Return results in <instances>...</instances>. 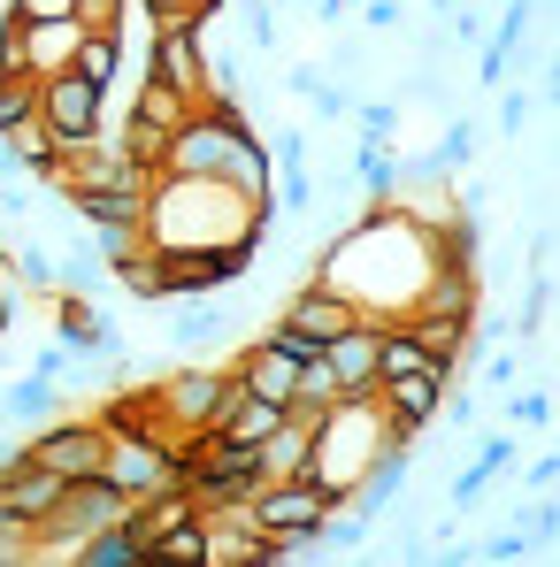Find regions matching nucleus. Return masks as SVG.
Listing matches in <instances>:
<instances>
[{
  "label": "nucleus",
  "mask_w": 560,
  "mask_h": 567,
  "mask_svg": "<svg viewBox=\"0 0 560 567\" xmlns=\"http://www.w3.org/2000/svg\"><path fill=\"white\" fill-rule=\"evenodd\" d=\"M430 269H438V238L415 215H399L391 199H369L307 261V277L330 284L338 299H354L362 322H407L415 299H422V284H430Z\"/></svg>",
  "instance_id": "nucleus-1"
},
{
  "label": "nucleus",
  "mask_w": 560,
  "mask_h": 567,
  "mask_svg": "<svg viewBox=\"0 0 560 567\" xmlns=\"http://www.w3.org/2000/svg\"><path fill=\"white\" fill-rule=\"evenodd\" d=\"M139 230L154 254H192V246H223L238 230H269V199H246L223 177H154Z\"/></svg>",
  "instance_id": "nucleus-2"
},
{
  "label": "nucleus",
  "mask_w": 560,
  "mask_h": 567,
  "mask_svg": "<svg viewBox=\"0 0 560 567\" xmlns=\"http://www.w3.org/2000/svg\"><path fill=\"white\" fill-rule=\"evenodd\" d=\"M391 437H422V430H399V422L376 406V391H369V399H330V406H323V422H315V461H307V483H323L330 498H346V491L362 483V468H369Z\"/></svg>",
  "instance_id": "nucleus-3"
},
{
  "label": "nucleus",
  "mask_w": 560,
  "mask_h": 567,
  "mask_svg": "<svg viewBox=\"0 0 560 567\" xmlns=\"http://www.w3.org/2000/svg\"><path fill=\"white\" fill-rule=\"evenodd\" d=\"M31 115H39L62 146H85V138H100V123H108V93L85 85L78 70H54V78L31 85Z\"/></svg>",
  "instance_id": "nucleus-4"
},
{
  "label": "nucleus",
  "mask_w": 560,
  "mask_h": 567,
  "mask_svg": "<svg viewBox=\"0 0 560 567\" xmlns=\"http://www.w3.org/2000/svg\"><path fill=\"white\" fill-rule=\"evenodd\" d=\"M323 506H330V491L307 483V475H284V483H254L246 491V522L262 537H315L323 529Z\"/></svg>",
  "instance_id": "nucleus-5"
},
{
  "label": "nucleus",
  "mask_w": 560,
  "mask_h": 567,
  "mask_svg": "<svg viewBox=\"0 0 560 567\" xmlns=\"http://www.w3.org/2000/svg\"><path fill=\"white\" fill-rule=\"evenodd\" d=\"M23 453L39 461V468H54L62 483H78V475H100V453H108V430H100V414H85V422H39L31 437H23Z\"/></svg>",
  "instance_id": "nucleus-6"
},
{
  "label": "nucleus",
  "mask_w": 560,
  "mask_h": 567,
  "mask_svg": "<svg viewBox=\"0 0 560 567\" xmlns=\"http://www.w3.org/2000/svg\"><path fill=\"white\" fill-rule=\"evenodd\" d=\"M146 78L177 85V93H207V23H162L154 31V54H146Z\"/></svg>",
  "instance_id": "nucleus-7"
},
{
  "label": "nucleus",
  "mask_w": 560,
  "mask_h": 567,
  "mask_svg": "<svg viewBox=\"0 0 560 567\" xmlns=\"http://www.w3.org/2000/svg\"><path fill=\"white\" fill-rule=\"evenodd\" d=\"M346 322H362V315H354V299H338L330 284H315V277L292 284V291H284V307H277V330H292V338H315V346H330Z\"/></svg>",
  "instance_id": "nucleus-8"
},
{
  "label": "nucleus",
  "mask_w": 560,
  "mask_h": 567,
  "mask_svg": "<svg viewBox=\"0 0 560 567\" xmlns=\"http://www.w3.org/2000/svg\"><path fill=\"white\" fill-rule=\"evenodd\" d=\"M299 369H307V361H299L292 346H277L269 330H262L254 346H238V361H231L238 391H262V399H277V406L292 399V391H299Z\"/></svg>",
  "instance_id": "nucleus-9"
},
{
  "label": "nucleus",
  "mask_w": 560,
  "mask_h": 567,
  "mask_svg": "<svg viewBox=\"0 0 560 567\" xmlns=\"http://www.w3.org/2000/svg\"><path fill=\"white\" fill-rule=\"evenodd\" d=\"M323 369L338 383V399H369L376 391V322H346V330L323 346Z\"/></svg>",
  "instance_id": "nucleus-10"
},
{
  "label": "nucleus",
  "mask_w": 560,
  "mask_h": 567,
  "mask_svg": "<svg viewBox=\"0 0 560 567\" xmlns=\"http://www.w3.org/2000/svg\"><path fill=\"white\" fill-rule=\"evenodd\" d=\"M223 391H231V369H177V377L154 383V399L170 406V422H177V430H200V422L223 406Z\"/></svg>",
  "instance_id": "nucleus-11"
},
{
  "label": "nucleus",
  "mask_w": 560,
  "mask_h": 567,
  "mask_svg": "<svg viewBox=\"0 0 560 567\" xmlns=\"http://www.w3.org/2000/svg\"><path fill=\"white\" fill-rule=\"evenodd\" d=\"M54 406H62V377H39V369H31L23 383H0V414L23 422V430H39Z\"/></svg>",
  "instance_id": "nucleus-12"
},
{
  "label": "nucleus",
  "mask_w": 560,
  "mask_h": 567,
  "mask_svg": "<svg viewBox=\"0 0 560 567\" xmlns=\"http://www.w3.org/2000/svg\"><path fill=\"white\" fill-rule=\"evenodd\" d=\"M70 70H78L85 85H100V93H115V78H123V23H115V31H85L78 54H70Z\"/></svg>",
  "instance_id": "nucleus-13"
},
{
  "label": "nucleus",
  "mask_w": 560,
  "mask_h": 567,
  "mask_svg": "<svg viewBox=\"0 0 560 567\" xmlns=\"http://www.w3.org/2000/svg\"><path fill=\"white\" fill-rule=\"evenodd\" d=\"M139 553H146L139 529H131V522H108V529H93L70 560H78V567H139Z\"/></svg>",
  "instance_id": "nucleus-14"
},
{
  "label": "nucleus",
  "mask_w": 560,
  "mask_h": 567,
  "mask_svg": "<svg viewBox=\"0 0 560 567\" xmlns=\"http://www.w3.org/2000/svg\"><path fill=\"white\" fill-rule=\"evenodd\" d=\"M231 307H185V315H170V353H200V346H215V338H231Z\"/></svg>",
  "instance_id": "nucleus-15"
},
{
  "label": "nucleus",
  "mask_w": 560,
  "mask_h": 567,
  "mask_svg": "<svg viewBox=\"0 0 560 567\" xmlns=\"http://www.w3.org/2000/svg\"><path fill=\"white\" fill-rule=\"evenodd\" d=\"M346 177L362 185V199H391V185H399V154H391V146H369V138H362V146L346 154Z\"/></svg>",
  "instance_id": "nucleus-16"
},
{
  "label": "nucleus",
  "mask_w": 560,
  "mask_h": 567,
  "mask_svg": "<svg viewBox=\"0 0 560 567\" xmlns=\"http://www.w3.org/2000/svg\"><path fill=\"white\" fill-rule=\"evenodd\" d=\"M100 284H108V261H100L93 238H85L78 254H62V261H54V291H85V299H93Z\"/></svg>",
  "instance_id": "nucleus-17"
},
{
  "label": "nucleus",
  "mask_w": 560,
  "mask_h": 567,
  "mask_svg": "<svg viewBox=\"0 0 560 567\" xmlns=\"http://www.w3.org/2000/svg\"><path fill=\"white\" fill-rule=\"evenodd\" d=\"M346 115H354V131H362L369 146H391V138H399V100H391V93H376V100L354 93V107H346Z\"/></svg>",
  "instance_id": "nucleus-18"
},
{
  "label": "nucleus",
  "mask_w": 560,
  "mask_h": 567,
  "mask_svg": "<svg viewBox=\"0 0 560 567\" xmlns=\"http://www.w3.org/2000/svg\"><path fill=\"white\" fill-rule=\"evenodd\" d=\"M0 254H8L16 291H54V254H39V246H0Z\"/></svg>",
  "instance_id": "nucleus-19"
},
{
  "label": "nucleus",
  "mask_w": 560,
  "mask_h": 567,
  "mask_svg": "<svg viewBox=\"0 0 560 567\" xmlns=\"http://www.w3.org/2000/svg\"><path fill=\"white\" fill-rule=\"evenodd\" d=\"M146 16H154V31L162 23H215L223 0H146Z\"/></svg>",
  "instance_id": "nucleus-20"
},
{
  "label": "nucleus",
  "mask_w": 560,
  "mask_h": 567,
  "mask_svg": "<svg viewBox=\"0 0 560 567\" xmlns=\"http://www.w3.org/2000/svg\"><path fill=\"white\" fill-rule=\"evenodd\" d=\"M553 529H560V514H553V491H538V498H530V506H522V537H530V545H546V553H553Z\"/></svg>",
  "instance_id": "nucleus-21"
},
{
  "label": "nucleus",
  "mask_w": 560,
  "mask_h": 567,
  "mask_svg": "<svg viewBox=\"0 0 560 567\" xmlns=\"http://www.w3.org/2000/svg\"><path fill=\"white\" fill-rule=\"evenodd\" d=\"M31 115V78H0V131H16Z\"/></svg>",
  "instance_id": "nucleus-22"
},
{
  "label": "nucleus",
  "mask_w": 560,
  "mask_h": 567,
  "mask_svg": "<svg viewBox=\"0 0 560 567\" xmlns=\"http://www.w3.org/2000/svg\"><path fill=\"white\" fill-rule=\"evenodd\" d=\"M70 16H78L85 31H115V23H123V0H70Z\"/></svg>",
  "instance_id": "nucleus-23"
},
{
  "label": "nucleus",
  "mask_w": 560,
  "mask_h": 567,
  "mask_svg": "<svg viewBox=\"0 0 560 567\" xmlns=\"http://www.w3.org/2000/svg\"><path fill=\"white\" fill-rule=\"evenodd\" d=\"M507 422H546V430H553V391H522V399H507Z\"/></svg>",
  "instance_id": "nucleus-24"
},
{
  "label": "nucleus",
  "mask_w": 560,
  "mask_h": 567,
  "mask_svg": "<svg viewBox=\"0 0 560 567\" xmlns=\"http://www.w3.org/2000/svg\"><path fill=\"white\" fill-rule=\"evenodd\" d=\"M530 107H538L530 93H507V100H499V131H507V138H522V131H530Z\"/></svg>",
  "instance_id": "nucleus-25"
},
{
  "label": "nucleus",
  "mask_w": 560,
  "mask_h": 567,
  "mask_svg": "<svg viewBox=\"0 0 560 567\" xmlns=\"http://www.w3.org/2000/svg\"><path fill=\"white\" fill-rule=\"evenodd\" d=\"M483 483H491V475H483V468H476V461H468V468L454 475V514H468V506L483 498Z\"/></svg>",
  "instance_id": "nucleus-26"
},
{
  "label": "nucleus",
  "mask_w": 560,
  "mask_h": 567,
  "mask_svg": "<svg viewBox=\"0 0 560 567\" xmlns=\"http://www.w3.org/2000/svg\"><path fill=\"white\" fill-rule=\"evenodd\" d=\"M476 553H483V560H522V553H530V537H522V529H507V537H483Z\"/></svg>",
  "instance_id": "nucleus-27"
},
{
  "label": "nucleus",
  "mask_w": 560,
  "mask_h": 567,
  "mask_svg": "<svg viewBox=\"0 0 560 567\" xmlns=\"http://www.w3.org/2000/svg\"><path fill=\"white\" fill-rule=\"evenodd\" d=\"M507 461H515V437H491V445L476 453V468H483V475H499V468H507Z\"/></svg>",
  "instance_id": "nucleus-28"
},
{
  "label": "nucleus",
  "mask_w": 560,
  "mask_h": 567,
  "mask_svg": "<svg viewBox=\"0 0 560 567\" xmlns=\"http://www.w3.org/2000/svg\"><path fill=\"white\" fill-rule=\"evenodd\" d=\"M522 377V361H515V353H499V361H491V369H483V383H491V391H507V383Z\"/></svg>",
  "instance_id": "nucleus-29"
},
{
  "label": "nucleus",
  "mask_w": 560,
  "mask_h": 567,
  "mask_svg": "<svg viewBox=\"0 0 560 567\" xmlns=\"http://www.w3.org/2000/svg\"><path fill=\"white\" fill-rule=\"evenodd\" d=\"M560 483V461H553V445H546V461H530V491H553Z\"/></svg>",
  "instance_id": "nucleus-30"
},
{
  "label": "nucleus",
  "mask_w": 560,
  "mask_h": 567,
  "mask_svg": "<svg viewBox=\"0 0 560 567\" xmlns=\"http://www.w3.org/2000/svg\"><path fill=\"white\" fill-rule=\"evenodd\" d=\"M0 545H23V553H31V529H23V522H16L8 506H0Z\"/></svg>",
  "instance_id": "nucleus-31"
}]
</instances>
